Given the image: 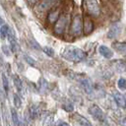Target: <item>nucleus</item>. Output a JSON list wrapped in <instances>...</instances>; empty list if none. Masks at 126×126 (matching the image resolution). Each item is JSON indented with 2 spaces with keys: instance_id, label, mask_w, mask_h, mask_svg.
Segmentation results:
<instances>
[{
  "instance_id": "obj_16",
  "label": "nucleus",
  "mask_w": 126,
  "mask_h": 126,
  "mask_svg": "<svg viewBox=\"0 0 126 126\" xmlns=\"http://www.w3.org/2000/svg\"><path fill=\"white\" fill-rule=\"evenodd\" d=\"M13 82H14V86H15L17 92H18V93H22V92H23V87H24V85H23V82L21 81V79H20L18 76H14Z\"/></svg>"
},
{
  "instance_id": "obj_23",
  "label": "nucleus",
  "mask_w": 126,
  "mask_h": 126,
  "mask_svg": "<svg viewBox=\"0 0 126 126\" xmlns=\"http://www.w3.org/2000/svg\"><path fill=\"white\" fill-rule=\"evenodd\" d=\"M42 50H43V52H44L47 56H49V57H53V56H54V50H53V48H51L50 46H44V47L42 48Z\"/></svg>"
},
{
  "instance_id": "obj_8",
  "label": "nucleus",
  "mask_w": 126,
  "mask_h": 126,
  "mask_svg": "<svg viewBox=\"0 0 126 126\" xmlns=\"http://www.w3.org/2000/svg\"><path fill=\"white\" fill-rule=\"evenodd\" d=\"M121 32H122V25L120 23H115L110 26L106 36L109 39H113V38H116L118 35H120Z\"/></svg>"
},
{
  "instance_id": "obj_27",
  "label": "nucleus",
  "mask_w": 126,
  "mask_h": 126,
  "mask_svg": "<svg viewBox=\"0 0 126 126\" xmlns=\"http://www.w3.org/2000/svg\"><path fill=\"white\" fill-rule=\"evenodd\" d=\"M31 40L32 41V43L31 42V44H32L31 46H32V47H33V48H35V49H40V46H39V44H38V43H37V42H36L34 39H31Z\"/></svg>"
},
{
  "instance_id": "obj_3",
  "label": "nucleus",
  "mask_w": 126,
  "mask_h": 126,
  "mask_svg": "<svg viewBox=\"0 0 126 126\" xmlns=\"http://www.w3.org/2000/svg\"><path fill=\"white\" fill-rule=\"evenodd\" d=\"M84 9L86 11V14L91 18L96 19L101 15V9L97 0H85Z\"/></svg>"
},
{
  "instance_id": "obj_2",
  "label": "nucleus",
  "mask_w": 126,
  "mask_h": 126,
  "mask_svg": "<svg viewBox=\"0 0 126 126\" xmlns=\"http://www.w3.org/2000/svg\"><path fill=\"white\" fill-rule=\"evenodd\" d=\"M69 22H70V14L67 13V12L62 13V15L60 16V18L54 24L53 32L56 35H58V36H62L65 33L66 30H67V27L69 25Z\"/></svg>"
},
{
  "instance_id": "obj_31",
  "label": "nucleus",
  "mask_w": 126,
  "mask_h": 126,
  "mask_svg": "<svg viewBox=\"0 0 126 126\" xmlns=\"http://www.w3.org/2000/svg\"><path fill=\"white\" fill-rule=\"evenodd\" d=\"M8 126H10V125H8Z\"/></svg>"
},
{
  "instance_id": "obj_15",
  "label": "nucleus",
  "mask_w": 126,
  "mask_h": 126,
  "mask_svg": "<svg viewBox=\"0 0 126 126\" xmlns=\"http://www.w3.org/2000/svg\"><path fill=\"white\" fill-rule=\"evenodd\" d=\"M113 68L119 73L126 72V63L123 60H115L113 63Z\"/></svg>"
},
{
  "instance_id": "obj_7",
  "label": "nucleus",
  "mask_w": 126,
  "mask_h": 126,
  "mask_svg": "<svg viewBox=\"0 0 126 126\" xmlns=\"http://www.w3.org/2000/svg\"><path fill=\"white\" fill-rule=\"evenodd\" d=\"M61 7L57 6V7H53L51 10L48 11L47 13V16H46V21L49 25H54L57 20L60 18V16L62 15L61 13Z\"/></svg>"
},
{
  "instance_id": "obj_13",
  "label": "nucleus",
  "mask_w": 126,
  "mask_h": 126,
  "mask_svg": "<svg viewBox=\"0 0 126 126\" xmlns=\"http://www.w3.org/2000/svg\"><path fill=\"white\" fill-rule=\"evenodd\" d=\"M113 98H114V101L117 104V106H119L121 108H126V99L123 94H121L118 92H115L113 94Z\"/></svg>"
},
{
  "instance_id": "obj_30",
  "label": "nucleus",
  "mask_w": 126,
  "mask_h": 126,
  "mask_svg": "<svg viewBox=\"0 0 126 126\" xmlns=\"http://www.w3.org/2000/svg\"><path fill=\"white\" fill-rule=\"evenodd\" d=\"M125 99H126V95H125Z\"/></svg>"
},
{
  "instance_id": "obj_18",
  "label": "nucleus",
  "mask_w": 126,
  "mask_h": 126,
  "mask_svg": "<svg viewBox=\"0 0 126 126\" xmlns=\"http://www.w3.org/2000/svg\"><path fill=\"white\" fill-rule=\"evenodd\" d=\"M2 83H3V89H4V92H5V94H7L9 93L10 88H9V81H8V78H7V76H6L4 73L2 74Z\"/></svg>"
},
{
  "instance_id": "obj_6",
  "label": "nucleus",
  "mask_w": 126,
  "mask_h": 126,
  "mask_svg": "<svg viewBox=\"0 0 126 126\" xmlns=\"http://www.w3.org/2000/svg\"><path fill=\"white\" fill-rule=\"evenodd\" d=\"M60 0H40L38 5L35 7V11L37 13H44L46 11L51 10L54 5H56Z\"/></svg>"
},
{
  "instance_id": "obj_24",
  "label": "nucleus",
  "mask_w": 126,
  "mask_h": 126,
  "mask_svg": "<svg viewBox=\"0 0 126 126\" xmlns=\"http://www.w3.org/2000/svg\"><path fill=\"white\" fill-rule=\"evenodd\" d=\"M24 58H25L26 62H27L29 65H31V66H32V67L35 66V61H34L33 58H32L31 56H29L28 54H24Z\"/></svg>"
},
{
  "instance_id": "obj_5",
  "label": "nucleus",
  "mask_w": 126,
  "mask_h": 126,
  "mask_svg": "<svg viewBox=\"0 0 126 126\" xmlns=\"http://www.w3.org/2000/svg\"><path fill=\"white\" fill-rule=\"evenodd\" d=\"M89 113L96 121H98L100 123H106V115H105L104 111L97 104H92L89 107Z\"/></svg>"
},
{
  "instance_id": "obj_17",
  "label": "nucleus",
  "mask_w": 126,
  "mask_h": 126,
  "mask_svg": "<svg viewBox=\"0 0 126 126\" xmlns=\"http://www.w3.org/2000/svg\"><path fill=\"white\" fill-rule=\"evenodd\" d=\"M11 117H12V122L15 126H20V119L18 116V112L16 110V107L11 108Z\"/></svg>"
},
{
  "instance_id": "obj_1",
  "label": "nucleus",
  "mask_w": 126,
  "mask_h": 126,
  "mask_svg": "<svg viewBox=\"0 0 126 126\" xmlns=\"http://www.w3.org/2000/svg\"><path fill=\"white\" fill-rule=\"evenodd\" d=\"M86 56L87 54L83 49L75 46H68L61 50V57H63L67 61L74 63L83 61L86 58Z\"/></svg>"
},
{
  "instance_id": "obj_21",
  "label": "nucleus",
  "mask_w": 126,
  "mask_h": 126,
  "mask_svg": "<svg viewBox=\"0 0 126 126\" xmlns=\"http://www.w3.org/2000/svg\"><path fill=\"white\" fill-rule=\"evenodd\" d=\"M62 108H63L65 111H67V112H72V111L74 110V106H73V104L71 103V101H66V102H64V103L62 104Z\"/></svg>"
},
{
  "instance_id": "obj_22",
  "label": "nucleus",
  "mask_w": 126,
  "mask_h": 126,
  "mask_svg": "<svg viewBox=\"0 0 126 126\" xmlns=\"http://www.w3.org/2000/svg\"><path fill=\"white\" fill-rule=\"evenodd\" d=\"M13 102H14V105H15L16 108H20L21 107L22 101H21V98L18 95V94H14V95H13Z\"/></svg>"
},
{
  "instance_id": "obj_19",
  "label": "nucleus",
  "mask_w": 126,
  "mask_h": 126,
  "mask_svg": "<svg viewBox=\"0 0 126 126\" xmlns=\"http://www.w3.org/2000/svg\"><path fill=\"white\" fill-rule=\"evenodd\" d=\"M53 125H55L53 116H52V115L46 116V117L44 118V121H43V126H53Z\"/></svg>"
},
{
  "instance_id": "obj_11",
  "label": "nucleus",
  "mask_w": 126,
  "mask_h": 126,
  "mask_svg": "<svg viewBox=\"0 0 126 126\" xmlns=\"http://www.w3.org/2000/svg\"><path fill=\"white\" fill-rule=\"evenodd\" d=\"M41 113V108L39 103H33L30 106L29 108V115L31 119H35L37 118Z\"/></svg>"
},
{
  "instance_id": "obj_28",
  "label": "nucleus",
  "mask_w": 126,
  "mask_h": 126,
  "mask_svg": "<svg viewBox=\"0 0 126 126\" xmlns=\"http://www.w3.org/2000/svg\"><path fill=\"white\" fill-rule=\"evenodd\" d=\"M119 124L121 126H126V116H123L119 119Z\"/></svg>"
},
{
  "instance_id": "obj_25",
  "label": "nucleus",
  "mask_w": 126,
  "mask_h": 126,
  "mask_svg": "<svg viewBox=\"0 0 126 126\" xmlns=\"http://www.w3.org/2000/svg\"><path fill=\"white\" fill-rule=\"evenodd\" d=\"M10 50H11V48L10 47H8V45H3L2 46V51L5 53V55H10Z\"/></svg>"
},
{
  "instance_id": "obj_10",
  "label": "nucleus",
  "mask_w": 126,
  "mask_h": 126,
  "mask_svg": "<svg viewBox=\"0 0 126 126\" xmlns=\"http://www.w3.org/2000/svg\"><path fill=\"white\" fill-rule=\"evenodd\" d=\"M72 119L79 126H93V124L89 121V119H87L86 117H84L79 113H74L72 116Z\"/></svg>"
},
{
  "instance_id": "obj_29",
  "label": "nucleus",
  "mask_w": 126,
  "mask_h": 126,
  "mask_svg": "<svg viewBox=\"0 0 126 126\" xmlns=\"http://www.w3.org/2000/svg\"><path fill=\"white\" fill-rule=\"evenodd\" d=\"M38 1H40V0H27L28 4H29L30 6H33V5H35Z\"/></svg>"
},
{
  "instance_id": "obj_14",
  "label": "nucleus",
  "mask_w": 126,
  "mask_h": 126,
  "mask_svg": "<svg viewBox=\"0 0 126 126\" xmlns=\"http://www.w3.org/2000/svg\"><path fill=\"white\" fill-rule=\"evenodd\" d=\"M112 47L116 52L126 54V41H114L112 43Z\"/></svg>"
},
{
  "instance_id": "obj_4",
  "label": "nucleus",
  "mask_w": 126,
  "mask_h": 126,
  "mask_svg": "<svg viewBox=\"0 0 126 126\" xmlns=\"http://www.w3.org/2000/svg\"><path fill=\"white\" fill-rule=\"evenodd\" d=\"M83 32V18L80 13H77L71 20L70 33L74 37H78Z\"/></svg>"
},
{
  "instance_id": "obj_20",
  "label": "nucleus",
  "mask_w": 126,
  "mask_h": 126,
  "mask_svg": "<svg viewBox=\"0 0 126 126\" xmlns=\"http://www.w3.org/2000/svg\"><path fill=\"white\" fill-rule=\"evenodd\" d=\"M117 87L121 91L126 90V79L125 78H119L117 81Z\"/></svg>"
},
{
  "instance_id": "obj_9",
  "label": "nucleus",
  "mask_w": 126,
  "mask_h": 126,
  "mask_svg": "<svg viewBox=\"0 0 126 126\" xmlns=\"http://www.w3.org/2000/svg\"><path fill=\"white\" fill-rule=\"evenodd\" d=\"M94 22L91 17L86 15L83 19V32L85 35H89L94 32Z\"/></svg>"
},
{
  "instance_id": "obj_26",
  "label": "nucleus",
  "mask_w": 126,
  "mask_h": 126,
  "mask_svg": "<svg viewBox=\"0 0 126 126\" xmlns=\"http://www.w3.org/2000/svg\"><path fill=\"white\" fill-rule=\"evenodd\" d=\"M55 126H70L67 122L65 121H62V120H58L55 122Z\"/></svg>"
},
{
  "instance_id": "obj_12",
  "label": "nucleus",
  "mask_w": 126,
  "mask_h": 126,
  "mask_svg": "<svg viewBox=\"0 0 126 126\" xmlns=\"http://www.w3.org/2000/svg\"><path fill=\"white\" fill-rule=\"evenodd\" d=\"M98 53H99L102 57H104V58H106V59H111V58L113 57V55H114L113 51H112L109 47H107V46H105V45H99V46H98Z\"/></svg>"
}]
</instances>
